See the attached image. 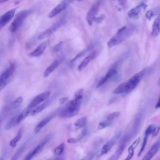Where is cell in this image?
<instances>
[{
    "label": "cell",
    "instance_id": "cell-13",
    "mask_svg": "<svg viewBox=\"0 0 160 160\" xmlns=\"http://www.w3.org/2000/svg\"><path fill=\"white\" fill-rule=\"evenodd\" d=\"M117 74V68L116 66H113L111 68L107 73L98 82L96 88H99L104 85L106 82H108L109 79L113 78Z\"/></svg>",
    "mask_w": 160,
    "mask_h": 160
},
{
    "label": "cell",
    "instance_id": "cell-15",
    "mask_svg": "<svg viewBox=\"0 0 160 160\" xmlns=\"http://www.w3.org/2000/svg\"><path fill=\"white\" fill-rule=\"evenodd\" d=\"M160 148V138L151 147L149 151L145 154L142 160H151L158 152Z\"/></svg>",
    "mask_w": 160,
    "mask_h": 160
},
{
    "label": "cell",
    "instance_id": "cell-10",
    "mask_svg": "<svg viewBox=\"0 0 160 160\" xmlns=\"http://www.w3.org/2000/svg\"><path fill=\"white\" fill-rule=\"evenodd\" d=\"M50 95H51V92L49 91H44V92L36 96L31 101L29 104L28 105V107L32 109L36 106H38L42 102L45 101L50 96Z\"/></svg>",
    "mask_w": 160,
    "mask_h": 160
},
{
    "label": "cell",
    "instance_id": "cell-31",
    "mask_svg": "<svg viewBox=\"0 0 160 160\" xmlns=\"http://www.w3.org/2000/svg\"><path fill=\"white\" fill-rule=\"evenodd\" d=\"M16 125H17L16 118V116H15L8 121V122H7V124L5 126V129L6 130H9V129H11V128H12L14 126H15Z\"/></svg>",
    "mask_w": 160,
    "mask_h": 160
},
{
    "label": "cell",
    "instance_id": "cell-40",
    "mask_svg": "<svg viewBox=\"0 0 160 160\" xmlns=\"http://www.w3.org/2000/svg\"><path fill=\"white\" fill-rule=\"evenodd\" d=\"M118 1L119 3L121 4L122 6V5H124V3L126 2V0H118Z\"/></svg>",
    "mask_w": 160,
    "mask_h": 160
},
{
    "label": "cell",
    "instance_id": "cell-33",
    "mask_svg": "<svg viewBox=\"0 0 160 160\" xmlns=\"http://www.w3.org/2000/svg\"><path fill=\"white\" fill-rule=\"evenodd\" d=\"M25 146L23 145L20 148H19L17 151L15 152V154L13 155V156L11 158V160H18V159L19 158V157L20 156V155L22 154V152H23L24 151V149Z\"/></svg>",
    "mask_w": 160,
    "mask_h": 160
},
{
    "label": "cell",
    "instance_id": "cell-6",
    "mask_svg": "<svg viewBox=\"0 0 160 160\" xmlns=\"http://www.w3.org/2000/svg\"><path fill=\"white\" fill-rule=\"evenodd\" d=\"M15 71V65L11 64L0 76V91H2L9 82Z\"/></svg>",
    "mask_w": 160,
    "mask_h": 160
},
{
    "label": "cell",
    "instance_id": "cell-28",
    "mask_svg": "<svg viewBox=\"0 0 160 160\" xmlns=\"http://www.w3.org/2000/svg\"><path fill=\"white\" fill-rule=\"evenodd\" d=\"M22 101H23V98H22V96L18 97L16 99L11 101V103L9 104L8 109L12 110V109H14L16 108H18V107H19L22 104Z\"/></svg>",
    "mask_w": 160,
    "mask_h": 160
},
{
    "label": "cell",
    "instance_id": "cell-8",
    "mask_svg": "<svg viewBox=\"0 0 160 160\" xmlns=\"http://www.w3.org/2000/svg\"><path fill=\"white\" fill-rule=\"evenodd\" d=\"M73 0H62L58 4H57L48 14V16L49 18H53L55 16H58L62 11H63L66 8L71 4Z\"/></svg>",
    "mask_w": 160,
    "mask_h": 160
},
{
    "label": "cell",
    "instance_id": "cell-4",
    "mask_svg": "<svg viewBox=\"0 0 160 160\" xmlns=\"http://www.w3.org/2000/svg\"><path fill=\"white\" fill-rule=\"evenodd\" d=\"M159 131H160V126H156L154 124H150L147 127V128H146V129L145 130V132H144V138H143V140H142L141 146L139 151L138 154V157H139L140 155L144 151V150L146 148V144L148 142V137L150 135H151L152 137L156 136L158 134Z\"/></svg>",
    "mask_w": 160,
    "mask_h": 160
},
{
    "label": "cell",
    "instance_id": "cell-16",
    "mask_svg": "<svg viewBox=\"0 0 160 160\" xmlns=\"http://www.w3.org/2000/svg\"><path fill=\"white\" fill-rule=\"evenodd\" d=\"M96 56H97V52L96 51H94V52H92L91 53H90L87 56H86L78 65V71H81L85 68H86V66L89 64V63L91 61H92L96 57Z\"/></svg>",
    "mask_w": 160,
    "mask_h": 160
},
{
    "label": "cell",
    "instance_id": "cell-34",
    "mask_svg": "<svg viewBox=\"0 0 160 160\" xmlns=\"http://www.w3.org/2000/svg\"><path fill=\"white\" fill-rule=\"evenodd\" d=\"M119 115H120V112H119V111L112 112L108 115L106 119L108 120H110V121H113L114 119L117 118Z\"/></svg>",
    "mask_w": 160,
    "mask_h": 160
},
{
    "label": "cell",
    "instance_id": "cell-7",
    "mask_svg": "<svg viewBox=\"0 0 160 160\" xmlns=\"http://www.w3.org/2000/svg\"><path fill=\"white\" fill-rule=\"evenodd\" d=\"M101 0L96 1L89 9L86 15V21L89 25L91 26L93 22L96 19V16L99 12L101 6Z\"/></svg>",
    "mask_w": 160,
    "mask_h": 160
},
{
    "label": "cell",
    "instance_id": "cell-2",
    "mask_svg": "<svg viewBox=\"0 0 160 160\" xmlns=\"http://www.w3.org/2000/svg\"><path fill=\"white\" fill-rule=\"evenodd\" d=\"M145 73V69L136 73L131 76L127 81L119 84L112 91L114 94H128L134 90L139 83L141 79Z\"/></svg>",
    "mask_w": 160,
    "mask_h": 160
},
{
    "label": "cell",
    "instance_id": "cell-9",
    "mask_svg": "<svg viewBox=\"0 0 160 160\" xmlns=\"http://www.w3.org/2000/svg\"><path fill=\"white\" fill-rule=\"evenodd\" d=\"M121 136V132H119L116 134L114 137H112L110 140L107 141L99 149V151L98 152V156H101L102 155H104L107 154L112 148V147L116 144V141H118V138Z\"/></svg>",
    "mask_w": 160,
    "mask_h": 160
},
{
    "label": "cell",
    "instance_id": "cell-41",
    "mask_svg": "<svg viewBox=\"0 0 160 160\" xmlns=\"http://www.w3.org/2000/svg\"><path fill=\"white\" fill-rule=\"evenodd\" d=\"M8 1H9V0H0V3H3V2H5Z\"/></svg>",
    "mask_w": 160,
    "mask_h": 160
},
{
    "label": "cell",
    "instance_id": "cell-38",
    "mask_svg": "<svg viewBox=\"0 0 160 160\" xmlns=\"http://www.w3.org/2000/svg\"><path fill=\"white\" fill-rule=\"evenodd\" d=\"M155 109H160V96H159V97L158 98V101H157V102L155 105Z\"/></svg>",
    "mask_w": 160,
    "mask_h": 160
},
{
    "label": "cell",
    "instance_id": "cell-26",
    "mask_svg": "<svg viewBox=\"0 0 160 160\" xmlns=\"http://www.w3.org/2000/svg\"><path fill=\"white\" fill-rule=\"evenodd\" d=\"M86 129H83L81 132H80V134H79L75 138H69L67 139V142L69 144H73V143H76L78 142H79V141H81L86 135Z\"/></svg>",
    "mask_w": 160,
    "mask_h": 160
},
{
    "label": "cell",
    "instance_id": "cell-29",
    "mask_svg": "<svg viewBox=\"0 0 160 160\" xmlns=\"http://www.w3.org/2000/svg\"><path fill=\"white\" fill-rule=\"evenodd\" d=\"M21 136H22V132H21V131H19L17 133V134L10 141L9 144V146L12 148H14L18 142H19V141L21 139Z\"/></svg>",
    "mask_w": 160,
    "mask_h": 160
},
{
    "label": "cell",
    "instance_id": "cell-3",
    "mask_svg": "<svg viewBox=\"0 0 160 160\" xmlns=\"http://www.w3.org/2000/svg\"><path fill=\"white\" fill-rule=\"evenodd\" d=\"M135 28L132 25H126L122 27L108 41V48H111L121 44L131 36Z\"/></svg>",
    "mask_w": 160,
    "mask_h": 160
},
{
    "label": "cell",
    "instance_id": "cell-1",
    "mask_svg": "<svg viewBox=\"0 0 160 160\" xmlns=\"http://www.w3.org/2000/svg\"><path fill=\"white\" fill-rule=\"evenodd\" d=\"M83 92V89H79L74 92V98L69 101L59 112V115L61 118H71L78 113L82 99Z\"/></svg>",
    "mask_w": 160,
    "mask_h": 160
},
{
    "label": "cell",
    "instance_id": "cell-43",
    "mask_svg": "<svg viewBox=\"0 0 160 160\" xmlns=\"http://www.w3.org/2000/svg\"><path fill=\"white\" fill-rule=\"evenodd\" d=\"M84 1H85V0H77V1H78V2H82Z\"/></svg>",
    "mask_w": 160,
    "mask_h": 160
},
{
    "label": "cell",
    "instance_id": "cell-35",
    "mask_svg": "<svg viewBox=\"0 0 160 160\" xmlns=\"http://www.w3.org/2000/svg\"><path fill=\"white\" fill-rule=\"evenodd\" d=\"M93 157H94L93 154L90 153V154H87V155L85 156L84 157H83L81 160H92Z\"/></svg>",
    "mask_w": 160,
    "mask_h": 160
},
{
    "label": "cell",
    "instance_id": "cell-42",
    "mask_svg": "<svg viewBox=\"0 0 160 160\" xmlns=\"http://www.w3.org/2000/svg\"><path fill=\"white\" fill-rule=\"evenodd\" d=\"M158 84H159V85H160V77H159V80H158Z\"/></svg>",
    "mask_w": 160,
    "mask_h": 160
},
{
    "label": "cell",
    "instance_id": "cell-23",
    "mask_svg": "<svg viewBox=\"0 0 160 160\" xmlns=\"http://www.w3.org/2000/svg\"><path fill=\"white\" fill-rule=\"evenodd\" d=\"M31 110H32V109H31L27 106L19 114L16 115L17 124H19L22 121H23L24 119H26L28 115H30Z\"/></svg>",
    "mask_w": 160,
    "mask_h": 160
},
{
    "label": "cell",
    "instance_id": "cell-24",
    "mask_svg": "<svg viewBox=\"0 0 160 160\" xmlns=\"http://www.w3.org/2000/svg\"><path fill=\"white\" fill-rule=\"evenodd\" d=\"M49 100H46L44 102L41 103L40 104H39L38 106H36L34 108H33L30 113V116H35L36 114H38V113L41 112V111H42L49 104Z\"/></svg>",
    "mask_w": 160,
    "mask_h": 160
},
{
    "label": "cell",
    "instance_id": "cell-30",
    "mask_svg": "<svg viewBox=\"0 0 160 160\" xmlns=\"http://www.w3.org/2000/svg\"><path fill=\"white\" fill-rule=\"evenodd\" d=\"M64 150V142H62L61 144L58 145L56 148H55V149H54V154L57 156H59L63 153Z\"/></svg>",
    "mask_w": 160,
    "mask_h": 160
},
{
    "label": "cell",
    "instance_id": "cell-5",
    "mask_svg": "<svg viewBox=\"0 0 160 160\" xmlns=\"http://www.w3.org/2000/svg\"><path fill=\"white\" fill-rule=\"evenodd\" d=\"M31 10H22L18 13L9 27L10 31L11 32L16 31L21 27L24 20L31 14Z\"/></svg>",
    "mask_w": 160,
    "mask_h": 160
},
{
    "label": "cell",
    "instance_id": "cell-25",
    "mask_svg": "<svg viewBox=\"0 0 160 160\" xmlns=\"http://www.w3.org/2000/svg\"><path fill=\"white\" fill-rule=\"evenodd\" d=\"M124 147V144L122 143V144H121L120 146L117 149V150L107 160H118V159L120 158L123 152Z\"/></svg>",
    "mask_w": 160,
    "mask_h": 160
},
{
    "label": "cell",
    "instance_id": "cell-14",
    "mask_svg": "<svg viewBox=\"0 0 160 160\" xmlns=\"http://www.w3.org/2000/svg\"><path fill=\"white\" fill-rule=\"evenodd\" d=\"M48 140H49V139H46L44 140L42 142H41L40 144H39L33 150L30 151L26 156V157L24 158V159L23 160H31L35 156H36L38 154H39L40 152H41V151L44 148L45 145L48 142Z\"/></svg>",
    "mask_w": 160,
    "mask_h": 160
},
{
    "label": "cell",
    "instance_id": "cell-32",
    "mask_svg": "<svg viewBox=\"0 0 160 160\" xmlns=\"http://www.w3.org/2000/svg\"><path fill=\"white\" fill-rule=\"evenodd\" d=\"M112 122V121H110V120H108L106 119V120L105 121H102L101 122H100L99 124H98V129H102L105 128H107L108 126H109Z\"/></svg>",
    "mask_w": 160,
    "mask_h": 160
},
{
    "label": "cell",
    "instance_id": "cell-44",
    "mask_svg": "<svg viewBox=\"0 0 160 160\" xmlns=\"http://www.w3.org/2000/svg\"><path fill=\"white\" fill-rule=\"evenodd\" d=\"M158 160H160V159H158Z\"/></svg>",
    "mask_w": 160,
    "mask_h": 160
},
{
    "label": "cell",
    "instance_id": "cell-17",
    "mask_svg": "<svg viewBox=\"0 0 160 160\" xmlns=\"http://www.w3.org/2000/svg\"><path fill=\"white\" fill-rule=\"evenodd\" d=\"M48 46V41H45L41 42L34 50L30 52L29 55L32 57H39L41 56Z\"/></svg>",
    "mask_w": 160,
    "mask_h": 160
},
{
    "label": "cell",
    "instance_id": "cell-19",
    "mask_svg": "<svg viewBox=\"0 0 160 160\" xmlns=\"http://www.w3.org/2000/svg\"><path fill=\"white\" fill-rule=\"evenodd\" d=\"M54 114H52L49 116H48L47 117H46L45 118H44L42 120H41L34 128V132L35 134H38L40 132V131L54 118Z\"/></svg>",
    "mask_w": 160,
    "mask_h": 160
},
{
    "label": "cell",
    "instance_id": "cell-11",
    "mask_svg": "<svg viewBox=\"0 0 160 160\" xmlns=\"http://www.w3.org/2000/svg\"><path fill=\"white\" fill-rule=\"evenodd\" d=\"M64 20V19H63L59 20L56 23L52 24L50 28H49L46 30H45V31H42L41 33H40L39 35L38 36V39L42 40V39L50 36L56 29H58L63 24Z\"/></svg>",
    "mask_w": 160,
    "mask_h": 160
},
{
    "label": "cell",
    "instance_id": "cell-27",
    "mask_svg": "<svg viewBox=\"0 0 160 160\" xmlns=\"http://www.w3.org/2000/svg\"><path fill=\"white\" fill-rule=\"evenodd\" d=\"M87 122H88V118L86 116L81 117L80 118L77 119L74 124L75 129H78L81 128H83L86 125Z\"/></svg>",
    "mask_w": 160,
    "mask_h": 160
},
{
    "label": "cell",
    "instance_id": "cell-20",
    "mask_svg": "<svg viewBox=\"0 0 160 160\" xmlns=\"http://www.w3.org/2000/svg\"><path fill=\"white\" fill-rule=\"evenodd\" d=\"M139 142H140V138H138L132 142V144L129 146L128 149V155L125 158V159L123 160H131V159L132 158L134 154V150L138 146Z\"/></svg>",
    "mask_w": 160,
    "mask_h": 160
},
{
    "label": "cell",
    "instance_id": "cell-37",
    "mask_svg": "<svg viewBox=\"0 0 160 160\" xmlns=\"http://www.w3.org/2000/svg\"><path fill=\"white\" fill-rule=\"evenodd\" d=\"M68 98L67 97H65V98H61L60 99H59V103L60 104H63L64 102H66L67 101H68Z\"/></svg>",
    "mask_w": 160,
    "mask_h": 160
},
{
    "label": "cell",
    "instance_id": "cell-22",
    "mask_svg": "<svg viewBox=\"0 0 160 160\" xmlns=\"http://www.w3.org/2000/svg\"><path fill=\"white\" fill-rule=\"evenodd\" d=\"M59 61L58 60L53 61L44 70L43 72V76L44 78L48 77L50 74H51L59 66Z\"/></svg>",
    "mask_w": 160,
    "mask_h": 160
},
{
    "label": "cell",
    "instance_id": "cell-39",
    "mask_svg": "<svg viewBox=\"0 0 160 160\" xmlns=\"http://www.w3.org/2000/svg\"><path fill=\"white\" fill-rule=\"evenodd\" d=\"M48 160H62V157H56V158H51V159H49Z\"/></svg>",
    "mask_w": 160,
    "mask_h": 160
},
{
    "label": "cell",
    "instance_id": "cell-18",
    "mask_svg": "<svg viewBox=\"0 0 160 160\" xmlns=\"http://www.w3.org/2000/svg\"><path fill=\"white\" fill-rule=\"evenodd\" d=\"M146 4L142 2L129 11L128 14L129 18H136L139 15L141 11L146 8Z\"/></svg>",
    "mask_w": 160,
    "mask_h": 160
},
{
    "label": "cell",
    "instance_id": "cell-12",
    "mask_svg": "<svg viewBox=\"0 0 160 160\" xmlns=\"http://www.w3.org/2000/svg\"><path fill=\"white\" fill-rule=\"evenodd\" d=\"M16 8H13L8 10L4 13L0 18V29H2L6 25H7L11 19L14 18Z\"/></svg>",
    "mask_w": 160,
    "mask_h": 160
},
{
    "label": "cell",
    "instance_id": "cell-21",
    "mask_svg": "<svg viewBox=\"0 0 160 160\" xmlns=\"http://www.w3.org/2000/svg\"><path fill=\"white\" fill-rule=\"evenodd\" d=\"M160 33V17H158L153 22L151 31V36L152 38L157 37Z\"/></svg>",
    "mask_w": 160,
    "mask_h": 160
},
{
    "label": "cell",
    "instance_id": "cell-36",
    "mask_svg": "<svg viewBox=\"0 0 160 160\" xmlns=\"http://www.w3.org/2000/svg\"><path fill=\"white\" fill-rule=\"evenodd\" d=\"M152 16H153V13H152V11H149L148 12H147V13L146 14V17L147 19H151Z\"/></svg>",
    "mask_w": 160,
    "mask_h": 160
}]
</instances>
